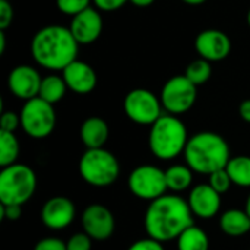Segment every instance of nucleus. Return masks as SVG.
<instances>
[{
  "label": "nucleus",
  "mask_w": 250,
  "mask_h": 250,
  "mask_svg": "<svg viewBox=\"0 0 250 250\" xmlns=\"http://www.w3.org/2000/svg\"><path fill=\"white\" fill-rule=\"evenodd\" d=\"M144 226L148 237L167 243L193 226V214L188 201L179 195H164L149 204L145 212Z\"/></svg>",
  "instance_id": "1"
},
{
  "label": "nucleus",
  "mask_w": 250,
  "mask_h": 250,
  "mask_svg": "<svg viewBox=\"0 0 250 250\" xmlns=\"http://www.w3.org/2000/svg\"><path fill=\"white\" fill-rule=\"evenodd\" d=\"M79 44L70 28L48 25L35 32L31 41V56L37 64L48 70H63L76 60Z\"/></svg>",
  "instance_id": "2"
},
{
  "label": "nucleus",
  "mask_w": 250,
  "mask_h": 250,
  "mask_svg": "<svg viewBox=\"0 0 250 250\" xmlns=\"http://www.w3.org/2000/svg\"><path fill=\"white\" fill-rule=\"evenodd\" d=\"M183 155L192 171L207 176L226 168L231 158L227 141L215 132H199L189 138Z\"/></svg>",
  "instance_id": "3"
},
{
  "label": "nucleus",
  "mask_w": 250,
  "mask_h": 250,
  "mask_svg": "<svg viewBox=\"0 0 250 250\" xmlns=\"http://www.w3.org/2000/svg\"><path fill=\"white\" fill-rule=\"evenodd\" d=\"M188 129L185 123L173 114H163L149 130V149L163 161H170L185 152L188 145Z\"/></svg>",
  "instance_id": "4"
},
{
  "label": "nucleus",
  "mask_w": 250,
  "mask_h": 250,
  "mask_svg": "<svg viewBox=\"0 0 250 250\" xmlns=\"http://www.w3.org/2000/svg\"><path fill=\"white\" fill-rule=\"evenodd\" d=\"M37 190L35 171L26 164H12L0 173V204L19 205L26 204Z\"/></svg>",
  "instance_id": "5"
},
{
  "label": "nucleus",
  "mask_w": 250,
  "mask_h": 250,
  "mask_svg": "<svg viewBox=\"0 0 250 250\" xmlns=\"http://www.w3.org/2000/svg\"><path fill=\"white\" fill-rule=\"evenodd\" d=\"M79 174L94 188H107L119 179L120 164L114 154L104 148L86 149L79 161Z\"/></svg>",
  "instance_id": "6"
},
{
  "label": "nucleus",
  "mask_w": 250,
  "mask_h": 250,
  "mask_svg": "<svg viewBox=\"0 0 250 250\" xmlns=\"http://www.w3.org/2000/svg\"><path fill=\"white\" fill-rule=\"evenodd\" d=\"M19 116L23 132L34 139H44L54 130L56 111L53 104L40 97L25 101Z\"/></svg>",
  "instance_id": "7"
},
{
  "label": "nucleus",
  "mask_w": 250,
  "mask_h": 250,
  "mask_svg": "<svg viewBox=\"0 0 250 250\" xmlns=\"http://www.w3.org/2000/svg\"><path fill=\"white\" fill-rule=\"evenodd\" d=\"M198 86L192 83L185 75H177L170 78L161 89V104L163 108L173 116L183 114L189 111L196 103Z\"/></svg>",
  "instance_id": "8"
},
{
  "label": "nucleus",
  "mask_w": 250,
  "mask_h": 250,
  "mask_svg": "<svg viewBox=\"0 0 250 250\" xmlns=\"http://www.w3.org/2000/svg\"><path fill=\"white\" fill-rule=\"evenodd\" d=\"M126 116L136 125L152 126L163 116L161 100L148 89H132L123 101Z\"/></svg>",
  "instance_id": "9"
},
{
  "label": "nucleus",
  "mask_w": 250,
  "mask_h": 250,
  "mask_svg": "<svg viewBox=\"0 0 250 250\" xmlns=\"http://www.w3.org/2000/svg\"><path fill=\"white\" fill-rule=\"evenodd\" d=\"M127 186L136 198L151 202L164 196L168 190L166 182V171L151 164L133 168L129 176Z\"/></svg>",
  "instance_id": "10"
},
{
  "label": "nucleus",
  "mask_w": 250,
  "mask_h": 250,
  "mask_svg": "<svg viewBox=\"0 0 250 250\" xmlns=\"http://www.w3.org/2000/svg\"><path fill=\"white\" fill-rule=\"evenodd\" d=\"M82 227L83 233H86L92 240L104 242L113 236L116 220L107 207L101 204H92L88 205L82 214Z\"/></svg>",
  "instance_id": "11"
},
{
  "label": "nucleus",
  "mask_w": 250,
  "mask_h": 250,
  "mask_svg": "<svg viewBox=\"0 0 250 250\" xmlns=\"http://www.w3.org/2000/svg\"><path fill=\"white\" fill-rule=\"evenodd\" d=\"M41 81L42 78L35 67L29 64H19L10 70L7 76V86L16 98L28 101L38 97Z\"/></svg>",
  "instance_id": "12"
},
{
  "label": "nucleus",
  "mask_w": 250,
  "mask_h": 250,
  "mask_svg": "<svg viewBox=\"0 0 250 250\" xmlns=\"http://www.w3.org/2000/svg\"><path fill=\"white\" fill-rule=\"evenodd\" d=\"M195 48L201 59L208 62H221L231 51V40L224 31L205 29L198 34L195 40Z\"/></svg>",
  "instance_id": "13"
},
{
  "label": "nucleus",
  "mask_w": 250,
  "mask_h": 250,
  "mask_svg": "<svg viewBox=\"0 0 250 250\" xmlns=\"http://www.w3.org/2000/svg\"><path fill=\"white\" fill-rule=\"evenodd\" d=\"M76 215L75 204L66 196H54L41 208V221L50 230H64Z\"/></svg>",
  "instance_id": "14"
},
{
  "label": "nucleus",
  "mask_w": 250,
  "mask_h": 250,
  "mask_svg": "<svg viewBox=\"0 0 250 250\" xmlns=\"http://www.w3.org/2000/svg\"><path fill=\"white\" fill-rule=\"evenodd\" d=\"M192 214L201 220L214 218L221 208V195L215 192L211 185H198L195 186L188 199Z\"/></svg>",
  "instance_id": "15"
},
{
  "label": "nucleus",
  "mask_w": 250,
  "mask_h": 250,
  "mask_svg": "<svg viewBox=\"0 0 250 250\" xmlns=\"http://www.w3.org/2000/svg\"><path fill=\"white\" fill-rule=\"evenodd\" d=\"M69 28L78 44H91L97 41L103 32V18L97 9L88 7L72 18Z\"/></svg>",
  "instance_id": "16"
},
{
  "label": "nucleus",
  "mask_w": 250,
  "mask_h": 250,
  "mask_svg": "<svg viewBox=\"0 0 250 250\" xmlns=\"http://www.w3.org/2000/svg\"><path fill=\"white\" fill-rule=\"evenodd\" d=\"M62 76L67 85V89L79 95L89 94L97 86V73L94 67L78 59L62 70Z\"/></svg>",
  "instance_id": "17"
},
{
  "label": "nucleus",
  "mask_w": 250,
  "mask_h": 250,
  "mask_svg": "<svg viewBox=\"0 0 250 250\" xmlns=\"http://www.w3.org/2000/svg\"><path fill=\"white\" fill-rule=\"evenodd\" d=\"M110 135L108 125L104 119L92 116L88 117L81 126V141L86 146V149L104 148Z\"/></svg>",
  "instance_id": "18"
},
{
  "label": "nucleus",
  "mask_w": 250,
  "mask_h": 250,
  "mask_svg": "<svg viewBox=\"0 0 250 250\" xmlns=\"http://www.w3.org/2000/svg\"><path fill=\"white\" fill-rule=\"evenodd\" d=\"M220 229L231 237H242L250 231V217L243 209H229L220 217Z\"/></svg>",
  "instance_id": "19"
},
{
  "label": "nucleus",
  "mask_w": 250,
  "mask_h": 250,
  "mask_svg": "<svg viewBox=\"0 0 250 250\" xmlns=\"http://www.w3.org/2000/svg\"><path fill=\"white\" fill-rule=\"evenodd\" d=\"M167 189L173 192H183L190 188L193 182V171L189 166L176 164L166 170Z\"/></svg>",
  "instance_id": "20"
},
{
  "label": "nucleus",
  "mask_w": 250,
  "mask_h": 250,
  "mask_svg": "<svg viewBox=\"0 0 250 250\" xmlns=\"http://www.w3.org/2000/svg\"><path fill=\"white\" fill-rule=\"evenodd\" d=\"M66 89H67V85H66L63 76L48 75V76L42 78V81H41L38 97L54 105L56 103H59L64 97Z\"/></svg>",
  "instance_id": "21"
},
{
  "label": "nucleus",
  "mask_w": 250,
  "mask_h": 250,
  "mask_svg": "<svg viewBox=\"0 0 250 250\" xmlns=\"http://www.w3.org/2000/svg\"><path fill=\"white\" fill-rule=\"evenodd\" d=\"M233 185L240 188H250V157L237 155L231 157L226 167Z\"/></svg>",
  "instance_id": "22"
},
{
  "label": "nucleus",
  "mask_w": 250,
  "mask_h": 250,
  "mask_svg": "<svg viewBox=\"0 0 250 250\" xmlns=\"http://www.w3.org/2000/svg\"><path fill=\"white\" fill-rule=\"evenodd\" d=\"M179 250H209L208 234L195 224L186 229L177 239Z\"/></svg>",
  "instance_id": "23"
},
{
  "label": "nucleus",
  "mask_w": 250,
  "mask_h": 250,
  "mask_svg": "<svg viewBox=\"0 0 250 250\" xmlns=\"http://www.w3.org/2000/svg\"><path fill=\"white\" fill-rule=\"evenodd\" d=\"M19 157V142L13 132L0 130V166L1 168L16 164Z\"/></svg>",
  "instance_id": "24"
},
{
  "label": "nucleus",
  "mask_w": 250,
  "mask_h": 250,
  "mask_svg": "<svg viewBox=\"0 0 250 250\" xmlns=\"http://www.w3.org/2000/svg\"><path fill=\"white\" fill-rule=\"evenodd\" d=\"M212 75V67H211V62L205 60V59H198L193 60L190 64H188L186 70H185V76L195 83L196 86L204 85L209 81Z\"/></svg>",
  "instance_id": "25"
},
{
  "label": "nucleus",
  "mask_w": 250,
  "mask_h": 250,
  "mask_svg": "<svg viewBox=\"0 0 250 250\" xmlns=\"http://www.w3.org/2000/svg\"><path fill=\"white\" fill-rule=\"evenodd\" d=\"M89 3H91V0H56L59 10L72 18L76 16L78 13L83 12L85 9L91 7Z\"/></svg>",
  "instance_id": "26"
},
{
  "label": "nucleus",
  "mask_w": 250,
  "mask_h": 250,
  "mask_svg": "<svg viewBox=\"0 0 250 250\" xmlns=\"http://www.w3.org/2000/svg\"><path fill=\"white\" fill-rule=\"evenodd\" d=\"M209 185L215 192H218L220 195H224V193H227L230 190L233 182H231L227 170L223 168V170H218V171H215V173H212L209 176Z\"/></svg>",
  "instance_id": "27"
},
{
  "label": "nucleus",
  "mask_w": 250,
  "mask_h": 250,
  "mask_svg": "<svg viewBox=\"0 0 250 250\" xmlns=\"http://www.w3.org/2000/svg\"><path fill=\"white\" fill-rule=\"evenodd\" d=\"M67 250H91L92 239L86 233H76L66 242Z\"/></svg>",
  "instance_id": "28"
},
{
  "label": "nucleus",
  "mask_w": 250,
  "mask_h": 250,
  "mask_svg": "<svg viewBox=\"0 0 250 250\" xmlns=\"http://www.w3.org/2000/svg\"><path fill=\"white\" fill-rule=\"evenodd\" d=\"M21 125V116L13 111H3L0 117V130L4 132H15Z\"/></svg>",
  "instance_id": "29"
},
{
  "label": "nucleus",
  "mask_w": 250,
  "mask_h": 250,
  "mask_svg": "<svg viewBox=\"0 0 250 250\" xmlns=\"http://www.w3.org/2000/svg\"><path fill=\"white\" fill-rule=\"evenodd\" d=\"M13 21V7L9 0H0V31H6Z\"/></svg>",
  "instance_id": "30"
},
{
  "label": "nucleus",
  "mask_w": 250,
  "mask_h": 250,
  "mask_svg": "<svg viewBox=\"0 0 250 250\" xmlns=\"http://www.w3.org/2000/svg\"><path fill=\"white\" fill-rule=\"evenodd\" d=\"M34 250H67V248L66 243L57 237H45L34 246Z\"/></svg>",
  "instance_id": "31"
},
{
  "label": "nucleus",
  "mask_w": 250,
  "mask_h": 250,
  "mask_svg": "<svg viewBox=\"0 0 250 250\" xmlns=\"http://www.w3.org/2000/svg\"><path fill=\"white\" fill-rule=\"evenodd\" d=\"M127 250H164V248H163V243L161 242L148 237V239L136 240L135 243H132L127 248Z\"/></svg>",
  "instance_id": "32"
},
{
  "label": "nucleus",
  "mask_w": 250,
  "mask_h": 250,
  "mask_svg": "<svg viewBox=\"0 0 250 250\" xmlns=\"http://www.w3.org/2000/svg\"><path fill=\"white\" fill-rule=\"evenodd\" d=\"M22 214V207L19 205H1L0 204V218L7 221H16L19 220Z\"/></svg>",
  "instance_id": "33"
},
{
  "label": "nucleus",
  "mask_w": 250,
  "mask_h": 250,
  "mask_svg": "<svg viewBox=\"0 0 250 250\" xmlns=\"http://www.w3.org/2000/svg\"><path fill=\"white\" fill-rule=\"evenodd\" d=\"M95 7L98 10H104V12H114L117 9H120L125 3H127L129 0H92Z\"/></svg>",
  "instance_id": "34"
},
{
  "label": "nucleus",
  "mask_w": 250,
  "mask_h": 250,
  "mask_svg": "<svg viewBox=\"0 0 250 250\" xmlns=\"http://www.w3.org/2000/svg\"><path fill=\"white\" fill-rule=\"evenodd\" d=\"M239 113L242 120H245L246 123H250V100L242 101L240 107H239Z\"/></svg>",
  "instance_id": "35"
},
{
  "label": "nucleus",
  "mask_w": 250,
  "mask_h": 250,
  "mask_svg": "<svg viewBox=\"0 0 250 250\" xmlns=\"http://www.w3.org/2000/svg\"><path fill=\"white\" fill-rule=\"evenodd\" d=\"M132 4H135V6H138V7H148V6H151L155 0H129Z\"/></svg>",
  "instance_id": "36"
},
{
  "label": "nucleus",
  "mask_w": 250,
  "mask_h": 250,
  "mask_svg": "<svg viewBox=\"0 0 250 250\" xmlns=\"http://www.w3.org/2000/svg\"><path fill=\"white\" fill-rule=\"evenodd\" d=\"M6 50V34L4 31H0V54H3Z\"/></svg>",
  "instance_id": "37"
},
{
  "label": "nucleus",
  "mask_w": 250,
  "mask_h": 250,
  "mask_svg": "<svg viewBox=\"0 0 250 250\" xmlns=\"http://www.w3.org/2000/svg\"><path fill=\"white\" fill-rule=\"evenodd\" d=\"M183 3H186V4H190V6H198V4H202V3H205L207 0H182Z\"/></svg>",
  "instance_id": "38"
},
{
  "label": "nucleus",
  "mask_w": 250,
  "mask_h": 250,
  "mask_svg": "<svg viewBox=\"0 0 250 250\" xmlns=\"http://www.w3.org/2000/svg\"><path fill=\"white\" fill-rule=\"evenodd\" d=\"M245 211L248 212V215L250 217V195L248 196V201H246V207H245Z\"/></svg>",
  "instance_id": "39"
},
{
  "label": "nucleus",
  "mask_w": 250,
  "mask_h": 250,
  "mask_svg": "<svg viewBox=\"0 0 250 250\" xmlns=\"http://www.w3.org/2000/svg\"><path fill=\"white\" fill-rule=\"evenodd\" d=\"M248 23H249V26H250V9H249V12H248Z\"/></svg>",
  "instance_id": "40"
},
{
  "label": "nucleus",
  "mask_w": 250,
  "mask_h": 250,
  "mask_svg": "<svg viewBox=\"0 0 250 250\" xmlns=\"http://www.w3.org/2000/svg\"><path fill=\"white\" fill-rule=\"evenodd\" d=\"M9 1H10V0H9Z\"/></svg>",
  "instance_id": "41"
}]
</instances>
